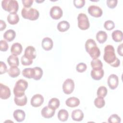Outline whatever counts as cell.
I'll use <instances>...</instances> for the list:
<instances>
[{"label":"cell","mask_w":123,"mask_h":123,"mask_svg":"<svg viewBox=\"0 0 123 123\" xmlns=\"http://www.w3.org/2000/svg\"><path fill=\"white\" fill-rule=\"evenodd\" d=\"M60 105V102L59 99L56 98H53L50 99L48 103V106L55 110L59 108Z\"/></svg>","instance_id":"31"},{"label":"cell","mask_w":123,"mask_h":123,"mask_svg":"<svg viewBox=\"0 0 123 123\" xmlns=\"http://www.w3.org/2000/svg\"><path fill=\"white\" fill-rule=\"evenodd\" d=\"M7 62L10 67L18 66L19 64L18 58L15 55H11L7 59Z\"/></svg>","instance_id":"26"},{"label":"cell","mask_w":123,"mask_h":123,"mask_svg":"<svg viewBox=\"0 0 123 123\" xmlns=\"http://www.w3.org/2000/svg\"><path fill=\"white\" fill-rule=\"evenodd\" d=\"M108 85L111 89H115L116 88L119 84V79L117 75L115 74H111L107 80Z\"/></svg>","instance_id":"9"},{"label":"cell","mask_w":123,"mask_h":123,"mask_svg":"<svg viewBox=\"0 0 123 123\" xmlns=\"http://www.w3.org/2000/svg\"><path fill=\"white\" fill-rule=\"evenodd\" d=\"M33 68L34 70L33 79L35 80H38L40 79L43 75V71L42 69L39 67H35Z\"/></svg>","instance_id":"32"},{"label":"cell","mask_w":123,"mask_h":123,"mask_svg":"<svg viewBox=\"0 0 123 123\" xmlns=\"http://www.w3.org/2000/svg\"><path fill=\"white\" fill-rule=\"evenodd\" d=\"M104 72L102 68L93 69L91 71V77L95 80H100L104 76Z\"/></svg>","instance_id":"12"},{"label":"cell","mask_w":123,"mask_h":123,"mask_svg":"<svg viewBox=\"0 0 123 123\" xmlns=\"http://www.w3.org/2000/svg\"><path fill=\"white\" fill-rule=\"evenodd\" d=\"M34 74V70L33 68H27L24 69L22 71V75L27 78H33Z\"/></svg>","instance_id":"30"},{"label":"cell","mask_w":123,"mask_h":123,"mask_svg":"<svg viewBox=\"0 0 123 123\" xmlns=\"http://www.w3.org/2000/svg\"><path fill=\"white\" fill-rule=\"evenodd\" d=\"M7 19L8 22L12 25L17 24L19 21V17L17 13H9Z\"/></svg>","instance_id":"24"},{"label":"cell","mask_w":123,"mask_h":123,"mask_svg":"<svg viewBox=\"0 0 123 123\" xmlns=\"http://www.w3.org/2000/svg\"><path fill=\"white\" fill-rule=\"evenodd\" d=\"M14 101L16 105L19 106H23L26 104L27 98L25 95L21 97H15L14 98Z\"/></svg>","instance_id":"27"},{"label":"cell","mask_w":123,"mask_h":123,"mask_svg":"<svg viewBox=\"0 0 123 123\" xmlns=\"http://www.w3.org/2000/svg\"><path fill=\"white\" fill-rule=\"evenodd\" d=\"M117 52L119 54V55H120L121 56H123V44H121L120 45L118 46L117 48Z\"/></svg>","instance_id":"47"},{"label":"cell","mask_w":123,"mask_h":123,"mask_svg":"<svg viewBox=\"0 0 123 123\" xmlns=\"http://www.w3.org/2000/svg\"><path fill=\"white\" fill-rule=\"evenodd\" d=\"M103 59L106 63L113 67H118L120 64V61L115 55L114 48L111 45L105 47Z\"/></svg>","instance_id":"1"},{"label":"cell","mask_w":123,"mask_h":123,"mask_svg":"<svg viewBox=\"0 0 123 123\" xmlns=\"http://www.w3.org/2000/svg\"><path fill=\"white\" fill-rule=\"evenodd\" d=\"M74 88V83L73 80L71 78L66 79L62 85L63 92L67 95L71 94Z\"/></svg>","instance_id":"6"},{"label":"cell","mask_w":123,"mask_h":123,"mask_svg":"<svg viewBox=\"0 0 123 123\" xmlns=\"http://www.w3.org/2000/svg\"><path fill=\"white\" fill-rule=\"evenodd\" d=\"M71 117L74 121L80 122L84 118V113L81 110L76 109L72 111Z\"/></svg>","instance_id":"19"},{"label":"cell","mask_w":123,"mask_h":123,"mask_svg":"<svg viewBox=\"0 0 123 123\" xmlns=\"http://www.w3.org/2000/svg\"><path fill=\"white\" fill-rule=\"evenodd\" d=\"M70 27V24L66 21L60 22L57 25L58 30L61 32H65L68 30Z\"/></svg>","instance_id":"22"},{"label":"cell","mask_w":123,"mask_h":123,"mask_svg":"<svg viewBox=\"0 0 123 123\" xmlns=\"http://www.w3.org/2000/svg\"><path fill=\"white\" fill-rule=\"evenodd\" d=\"M78 26L83 30L87 29L90 26L89 21L87 15L83 13H80L77 17Z\"/></svg>","instance_id":"5"},{"label":"cell","mask_w":123,"mask_h":123,"mask_svg":"<svg viewBox=\"0 0 123 123\" xmlns=\"http://www.w3.org/2000/svg\"><path fill=\"white\" fill-rule=\"evenodd\" d=\"M37 2H38V3H39V2H43V1H37V0H36V1Z\"/></svg>","instance_id":"48"},{"label":"cell","mask_w":123,"mask_h":123,"mask_svg":"<svg viewBox=\"0 0 123 123\" xmlns=\"http://www.w3.org/2000/svg\"><path fill=\"white\" fill-rule=\"evenodd\" d=\"M88 13L95 17H99L102 15V10L98 6L96 5H91L87 9Z\"/></svg>","instance_id":"8"},{"label":"cell","mask_w":123,"mask_h":123,"mask_svg":"<svg viewBox=\"0 0 123 123\" xmlns=\"http://www.w3.org/2000/svg\"><path fill=\"white\" fill-rule=\"evenodd\" d=\"M44 102L43 97L39 94H37L34 95L30 101L31 105L34 107H40Z\"/></svg>","instance_id":"10"},{"label":"cell","mask_w":123,"mask_h":123,"mask_svg":"<svg viewBox=\"0 0 123 123\" xmlns=\"http://www.w3.org/2000/svg\"><path fill=\"white\" fill-rule=\"evenodd\" d=\"M117 0H107L106 1L107 6L111 9L114 8L117 6Z\"/></svg>","instance_id":"43"},{"label":"cell","mask_w":123,"mask_h":123,"mask_svg":"<svg viewBox=\"0 0 123 123\" xmlns=\"http://www.w3.org/2000/svg\"><path fill=\"white\" fill-rule=\"evenodd\" d=\"M13 116L17 122H21L25 120V113L24 111L18 109L14 111L13 113Z\"/></svg>","instance_id":"18"},{"label":"cell","mask_w":123,"mask_h":123,"mask_svg":"<svg viewBox=\"0 0 123 123\" xmlns=\"http://www.w3.org/2000/svg\"><path fill=\"white\" fill-rule=\"evenodd\" d=\"M55 110L49 107V106L44 107L41 110V114L42 117L46 119L52 118L55 114Z\"/></svg>","instance_id":"13"},{"label":"cell","mask_w":123,"mask_h":123,"mask_svg":"<svg viewBox=\"0 0 123 123\" xmlns=\"http://www.w3.org/2000/svg\"><path fill=\"white\" fill-rule=\"evenodd\" d=\"M6 25L5 22L3 20H0V30L2 31V30H4L6 28Z\"/></svg>","instance_id":"46"},{"label":"cell","mask_w":123,"mask_h":123,"mask_svg":"<svg viewBox=\"0 0 123 123\" xmlns=\"http://www.w3.org/2000/svg\"><path fill=\"white\" fill-rule=\"evenodd\" d=\"M107 92L108 91L107 88L104 86H101L98 89L97 94L98 97L104 98L107 95Z\"/></svg>","instance_id":"34"},{"label":"cell","mask_w":123,"mask_h":123,"mask_svg":"<svg viewBox=\"0 0 123 123\" xmlns=\"http://www.w3.org/2000/svg\"><path fill=\"white\" fill-rule=\"evenodd\" d=\"M87 52L89 54L93 60L98 59V58L100 55V49L97 47V45L92 47L87 51Z\"/></svg>","instance_id":"16"},{"label":"cell","mask_w":123,"mask_h":123,"mask_svg":"<svg viewBox=\"0 0 123 123\" xmlns=\"http://www.w3.org/2000/svg\"><path fill=\"white\" fill-rule=\"evenodd\" d=\"M113 40L116 42H120L123 40V34L121 30H116L114 31L111 34Z\"/></svg>","instance_id":"25"},{"label":"cell","mask_w":123,"mask_h":123,"mask_svg":"<svg viewBox=\"0 0 123 123\" xmlns=\"http://www.w3.org/2000/svg\"><path fill=\"white\" fill-rule=\"evenodd\" d=\"M87 68L86 64L83 62L78 63L76 66V70L79 73H83L85 72Z\"/></svg>","instance_id":"40"},{"label":"cell","mask_w":123,"mask_h":123,"mask_svg":"<svg viewBox=\"0 0 123 123\" xmlns=\"http://www.w3.org/2000/svg\"><path fill=\"white\" fill-rule=\"evenodd\" d=\"M63 14L62 8L58 6H54L51 8L49 14L51 17L54 20H58L61 18Z\"/></svg>","instance_id":"7"},{"label":"cell","mask_w":123,"mask_h":123,"mask_svg":"<svg viewBox=\"0 0 123 123\" xmlns=\"http://www.w3.org/2000/svg\"><path fill=\"white\" fill-rule=\"evenodd\" d=\"M24 7L30 8L32 6L33 0H22V1Z\"/></svg>","instance_id":"45"},{"label":"cell","mask_w":123,"mask_h":123,"mask_svg":"<svg viewBox=\"0 0 123 123\" xmlns=\"http://www.w3.org/2000/svg\"><path fill=\"white\" fill-rule=\"evenodd\" d=\"M22 17L31 21H35L38 19L39 16V12L36 9L33 8L24 7L21 11Z\"/></svg>","instance_id":"3"},{"label":"cell","mask_w":123,"mask_h":123,"mask_svg":"<svg viewBox=\"0 0 123 123\" xmlns=\"http://www.w3.org/2000/svg\"><path fill=\"white\" fill-rule=\"evenodd\" d=\"M91 66L93 69L98 68H102L103 64L101 61L98 59H94L91 62Z\"/></svg>","instance_id":"35"},{"label":"cell","mask_w":123,"mask_h":123,"mask_svg":"<svg viewBox=\"0 0 123 123\" xmlns=\"http://www.w3.org/2000/svg\"><path fill=\"white\" fill-rule=\"evenodd\" d=\"M96 37L97 41L99 43L102 44L107 40L108 36L107 33L105 31H99L97 33Z\"/></svg>","instance_id":"23"},{"label":"cell","mask_w":123,"mask_h":123,"mask_svg":"<svg viewBox=\"0 0 123 123\" xmlns=\"http://www.w3.org/2000/svg\"><path fill=\"white\" fill-rule=\"evenodd\" d=\"M8 73L10 77L15 78L20 74V70L17 66H12L8 69Z\"/></svg>","instance_id":"28"},{"label":"cell","mask_w":123,"mask_h":123,"mask_svg":"<svg viewBox=\"0 0 123 123\" xmlns=\"http://www.w3.org/2000/svg\"><path fill=\"white\" fill-rule=\"evenodd\" d=\"M94 102L95 106L98 109L103 108L105 104V101L103 99V98L100 97H98L96 98L94 100Z\"/></svg>","instance_id":"33"},{"label":"cell","mask_w":123,"mask_h":123,"mask_svg":"<svg viewBox=\"0 0 123 123\" xmlns=\"http://www.w3.org/2000/svg\"><path fill=\"white\" fill-rule=\"evenodd\" d=\"M28 87V83L24 79L18 80L13 88V94L15 97H21L25 95V91Z\"/></svg>","instance_id":"2"},{"label":"cell","mask_w":123,"mask_h":123,"mask_svg":"<svg viewBox=\"0 0 123 123\" xmlns=\"http://www.w3.org/2000/svg\"><path fill=\"white\" fill-rule=\"evenodd\" d=\"M23 50V48L22 45L19 43H13L11 48V52L12 55L15 56H17L20 55Z\"/></svg>","instance_id":"17"},{"label":"cell","mask_w":123,"mask_h":123,"mask_svg":"<svg viewBox=\"0 0 123 123\" xmlns=\"http://www.w3.org/2000/svg\"><path fill=\"white\" fill-rule=\"evenodd\" d=\"M0 50L1 51H6L8 48L9 45L8 43L4 40H1L0 41Z\"/></svg>","instance_id":"42"},{"label":"cell","mask_w":123,"mask_h":123,"mask_svg":"<svg viewBox=\"0 0 123 123\" xmlns=\"http://www.w3.org/2000/svg\"><path fill=\"white\" fill-rule=\"evenodd\" d=\"M1 6L10 13H16L19 9L18 2L15 0H3L1 2Z\"/></svg>","instance_id":"4"},{"label":"cell","mask_w":123,"mask_h":123,"mask_svg":"<svg viewBox=\"0 0 123 123\" xmlns=\"http://www.w3.org/2000/svg\"><path fill=\"white\" fill-rule=\"evenodd\" d=\"M27 58L33 60L36 58V51L34 47L31 46L27 47L25 50V54Z\"/></svg>","instance_id":"15"},{"label":"cell","mask_w":123,"mask_h":123,"mask_svg":"<svg viewBox=\"0 0 123 123\" xmlns=\"http://www.w3.org/2000/svg\"><path fill=\"white\" fill-rule=\"evenodd\" d=\"M74 6L77 8H81L85 4L86 1L84 0H74L73 1Z\"/></svg>","instance_id":"41"},{"label":"cell","mask_w":123,"mask_h":123,"mask_svg":"<svg viewBox=\"0 0 123 123\" xmlns=\"http://www.w3.org/2000/svg\"><path fill=\"white\" fill-rule=\"evenodd\" d=\"M11 96V90L9 87L2 83L0 84V98L2 99H6Z\"/></svg>","instance_id":"11"},{"label":"cell","mask_w":123,"mask_h":123,"mask_svg":"<svg viewBox=\"0 0 123 123\" xmlns=\"http://www.w3.org/2000/svg\"><path fill=\"white\" fill-rule=\"evenodd\" d=\"M104 28L107 30H111L115 27L114 22L111 20H107L105 22L104 24Z\"/></svg>","instance_id":"39"},{"label":"cell","mask_w":123,"mask_h":123,"mask_svg":"<svg viewBox=\"0 0 123 123\" xmlns=\"http://www.w3.org/2000/svg\"><path fill=\"white\" fill-rule=\"evenodd\" d=\"M21 61L22 65L24 66H28L31 65L33 63V60L27 58L25 55L22 56L21 59Z\"/></svg>","instance_id":"38"},{"label":"cell","mask_w":123,"mask_h":123,"mask_svg":"<svg viewBox=\"0 0 123 123\" xmlns=\"http://www.w3.org/2000/svg\"><path fill=\"white\" fill-rule=\"evenodd\" d=\"M7 71V67L6 64L2 61L0 62V74H2Z\"/></svg>","instance_id":"44"},{"label":"cell","mask_w":123,"mask_h":123,"mask_svg":"<svg viewBox=\"0 0 123 123\" xmlns=\"http://www.w3.org/2000/svg\"><path fill=\"white\" fill-rule=\"evenodd\" d=\"M121 121V118L116 114H112L108 119V122L110 123H120Z\"/></svg>","instance_id":"36"},{"label":"cell","mask_w":123,"mask_h":123,"mask_svg":"<svg viewBox=\"0 0 123 123\" xmlns=\"http://www.w3.org/2000/svg\"><path fill=\"white\" fill-rule=\"evenodd\" d=\"M96 45H97V44L94 40L92 39H87L85 43V49L86 52L92 47Z\"/></svg>","instance_id":"37"},{"label":"cell","mask_w":123,"mask_h":123,"mask_svg":"<svg viewBox=\"0 0 123 123\" xmlns=\"http://www.w3.org/2000/svg\"><path fill=\"white\" fill-rule=\"evenodd\" d=\"M69 117V113L67 111L64 109L60 110L58 113V119L62 122H65Z\"/></svg>","instance_id":"29"},{"label":"cell","mask_w":123,"mask_h":123,"mask_svg":"<svg viewBox=\"0 0 123 123\" xmlns=\"http://www.w3.org/2000/svg\"><path fill=\"white\" fill-rule=\"evenodd\" d=\"M66 105L70 108H74L80 104V100L76 97H72L67 98L65 101Z\"/></svg>","instance_id":"20"},{"label":"cell","mask_w":123,"mask_h":123,"mask_svg":"<svg viewBox=\"0 0 123 123\" xmlns=\"http://www.w3.org/2000/svg\"><path fill=\"white\" fill-rule=\"evenodd\" d=\"M16 37V33L12 29H9L7 30L3 35V38L6 40L11 42L14 40Z\"/></svg>","instance_id":"21"},{"label":"cell","mask_w":123,"mask_h":123,"mask_svg":"<svg viewBox=\"0 0 123 123\" xmlns=\"http://www.w3.org/2000/svg\"><path fill=\"white\" fill-rule=\"evenodd\" d=\"M53 42L50 38L49 37H46L42 39L41 42V46L44 50L46 51L50 50L53 48Z\"/></svg>","instance_id":"14"}]
</instances>
